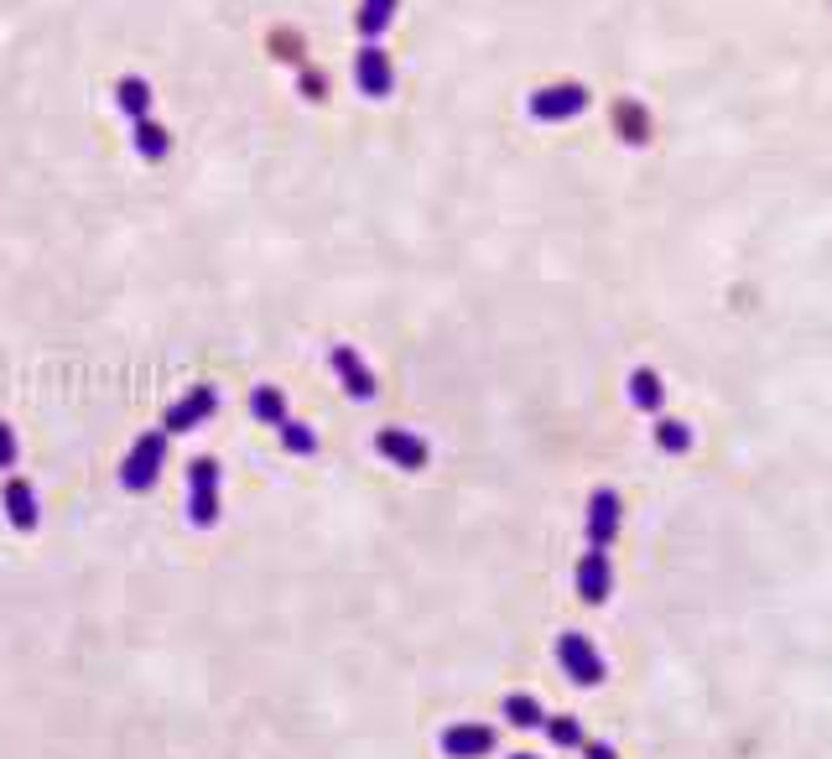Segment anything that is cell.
Masks as SVG:
<instances>
[{"label": "cell", "mask_w": 832, "mask_h": 759, "mask_svg": "<svg viewBox=\"0 0 832 759\" xmlns=\"http://www.w3.org/2000/svg\"><path fill=\"white\" fill-rule=\"evenodd\" d=\"M556 666H562V677L573 681V687H604V677H609L604 650L583 630H562L556 635Z\"/></svg>", "instance_id": "obj_1"}, {"label": "cell", "mask_w": 832, "mask_h": 759, "mask_svg": "<svg viewBox=\"0 0 832 759\" xmlns=\"http://www.w3.org/2000/svg\"><path fill=\"white\" fill-rule=\"evenodd\" d=\"M218 479H224V468H218V458H193L188 463V520L199 525V531H214L218 525Z\"/></svg>", "instance_id": "obj_2"}, {"label": "cell", "mask_w": 832, "mask_h": 759, "mask_svg": "<svg viewBox=\"0 0 832 759\" xmlns=\"http://www.w3.org/2000/svg\"><path fill=\"white\" fill-rule=\"evenodd\" d=\"M161 463H167V432H140L136 448L120 463V484H125L131 495H146V489L161 479Z\"/></svg>", "instance_id": "obj_3"}, {"label": "cell", "mask_w": 832, "mask_h": 759, "mask_svg": "<svg viewBox=\"0 0 832 759\" xmlns=\"http://www.w3.org/2000/svg\"><path fill=\"white\" fill-rule=\"evenodd\" d=\"M619 525H625V500H619V489H594L588 495V520H583V531H588V546L594 552H609L619 536Z\"/></svg>", "instance_id": "obj_4"}, {"label": "cell", "mask_w": 832, "mask_h": 759, "mask_svg": "<svg viewBox=\"0 0 832 759\" xmlns=\"http://www.w3.org/2000/svg\"><path fill=\"white\" fill-rule=\"evenodd\" d=\"M375 453L385 463H396L401 474H421V468L432 463V448H427V438H416V432H406V427H380V432H375Z\"/></svg>", "instance_id": "obj_5"}, {"label": "cell", "mask_w": 832, "mask_h": 759, "mask_svg": "<svg viewBox=\"0 0 832 759\" xmlns=\"http://www.w3.org/2000/svg\"><path fill=\"white\" fill-rule=\"evenodd\" d=\"M531 121H573L588 110V89L583 83H547V89H531Z\"/></svg>", "instance_id": "obj_6"}, {"label": "cell", "mask_w": 832, "mask_h": 759, "mask_svg": "<svg viewBox=\"0 0 832 759\" xmlns=\"http://www.w3.org/2000/svg\"><path fill=\"white\" fill-rule=\"evenodd\" d=\"M495 728L490 723H448L442 734H437V749L448 759H484L495 755Z\"/></svg>", "instance_id": "obj_7"}, {"label": "cell", "mask_w": 832, "mask_h": 759, "mask_svg": "<svg viewBox=\"0 0 832 759\" xmlns=\"http://www.w3.org/2000/svg\"><path fill=\"white\" fill-rule=\"evenodd\" d=\"M214 411H218V390H214V385H193L182 400H172V406H167L161 432H167V438H172V432H193V427H203Z\"/></svg>", "instance_id": "obj_8"}, {"label": "cell", "mask_w": 832, "mask_h": 759, "mask_svg": "<svg viewBox=\"0 0 832 759\" xmlns=\"http://www.w3.org/2000/svg\"><path fill=\"white\" fill-rule=\"evenodd\" d=\"M573 582H577V599L583 603H609V593H615V562H609V552H583L577 557V573H573Z\"/></svg>", "instance_id": "obj_9"}, {"label": "cell", "mask_w": 832, "mask_h": 759, "mask_svg": "<svg viewBox=\"0 0 832 759\" xmlns=\"http://www.w3.org/2000/svg\"><path fill=\"white\" fill-rule=\"evenodd\" d=\"M328 364H334L338 385H344L355 400H375L380 396V380H375V370H370V364L359 360V349H349V343H334V349H328Z\"/></svg>", "instance_id": "obj_10"}, {"label": "cell", "mask_w": 832, "mask_h": 759, "mask_svg": "<svg viewBox=\"0 0 832 759\" xmlns=\"http://www.w3.org/2000/svg\"><path fill=\"white\" fill-rule=\"evenodd\" d=\"M355 83L364 100H385L391 89H396V68H391V58H385V47H375V42H364L355 58Z\"/></svg>", "instance_id": "obj_11"}, {"label": "cell", "mask_w": 832, "mask_h": 759, "mask_svg": "<svg viewBox=\"0 0 832 759\" xmlns=\"http://www.w3.org/2000/svg\"><path fill=\"white\" fill-rule=\"evenodd\" d=\"M0 505H5V520H11V531H21V536H32L42 525V505H37V489L26 479H5V489H0Z\"/></svg>", "instance_id": "obj_12"}, {"label": "cell", "mask_w": 832, "mask_h": 759, "mask_svg": "<svg viewBox=\"0 0 832 759\" xmlns=\"http://www.w3.org/2000/svg\"><path fill=\"white\" fill-rule=\"evenodd\" d=\"M630 406L634 411H645V417H661V406H666V380L655 375L651 364L630 370Z\"/></svg>", "instance_id": "obj_13"}, {"label": "cell", "mask_w": 832, "mask_h": 759, "mask_svg": "<svg viewBox=\"0 0 832 759\" xmlns=\"http://www.w3.org/2000/svg\"><path fill=\"white\" fill-rule=\"evenodd\" d=\"M131 140H136V157H140V161H161L167 151H172V136H167V125H157L151 115L131 125Z\"/></svg>", "instance_id": "obj_14"}, {"label": "cell", "mask_w": 832, "mask_h": 759, "mask_svg": "<svg viewBox=\"0 0 832 759\" xmlns=\"http://www.w3.org/2000/svg\"><path fill=\"white\" fill-rule=\"evenodd\" d=\"M115 104L131 115V125L146 121V115H151V83L136 79V73H125V79L115 83Z\"/></svg>", "instance_id": "obj_15"}, {"label": "cell", "mask_w": 832, "mask_h": 759, "mask_svg": "<svg viewBox=\"0 0 832 759\" xmlns=\"http://www.w3.org/2000/svg\"><path fill=\"white\" fill-rule=\"evenodd\" d=\"M499 713L510 718V728H526V734H536V728L547 723V707H541L531 692H510V698L499 702Z\"/></svg>", "instance_id": "obj_16"}, {"label": "cell", "mask_w": 832, "mask_h": 759, "mask_svg": "<svg viewBox=\"0 0 832 759\" xmlns=\"http://www.w3.org/2000/svg\"><path fill=\"white\" fill-rule=\"evenodd\" d=\"M250 417L260 427H281V421H292V411H286V396H281L277 385H256L250 390Z\"/></svg>", "instance_id": "obj_17"}, {"label": "cell", "mask_w": 832, "mask_h": 759, "mask_svg": "<svg viewBox=\"0 0 832 759\" xmlns=\"http://www.w3.org/2000/svg\"><path fill=\"white\" fill-rule=\"evenodd\" d=\"M693 427L687 421H676V417H661L655 421V448L661 453H672V458H682V453H693Z\"/></svg>", "instance_id": "obj_18"}, {"label": "cell", "mask_w": 832, "mask_h": 759, "mask_svg": "<svg viewBox=\"0 0 832 759\" xmlns=\"http://www.w3.org/2000/svg\"><path fill=\"white\" fill-rule=\"evenodd\" d=\"M396 21V0H364L359 5V37L364 42H380V32Z\"/></svg>", "instance_id": "obj_19"}, {"label": "cell", "mask_w": 832, "mask_h": 759, "mask_svg": "<svg viewBox=\"0 0 832 759\" xmlns=\"http://www.w3.org/2000/svg\"><path fill=\"white\" fill-rule=\"evenodd\" d=\"M277 432H281V448H286L292 458H313L317 453V432L307 427V421H281Z\"/></svg>", "instance_id": "obj_20"}, {"label": "cell", "mask_w": 832, "mask_h": 759, "mask_svg": "<svg viewBox=\"0 0 832 759\" xmlns=\"http://www.w3.org/2000/svg\"><path fill=\"white\" fill-rule=\"evenodd\" d=\"M541 734H547L556 749H583V744H588V739H583V723L567 718V713H562V718H547V723H541Z\"/></svg>", "instance_id": "obj_21"}, {"label": "cell", "mask_w": 832, "mask_h": 759, "mask_svg": "<svg viewBox=\"0 0 832 759\" xmlns=\"http://www.w3.org/2000/svg\"><path fill=\"white\" fill-rule=\"evenodd\" d=\"M615 121H619V136L625 140H645V115L634 104H615Z\"/></svg>", "instance_id": "obj_22"}, {"label": "cell", "mask_w": 832, "mask_h": 759, "mask_svg": "<svg viewBox=\"0 0 832 759\" xmlns=\"http://www.w3.org/2000/svg\"><path fill=\"white\" fill-rule=\"evenodd\" d=\"M16 468V432H11V421H0V474H11Z\"/></svg>", "instance_id": "obj_23"}, {"label": "cell", "mask_w": 832, "mask_h": 759, "mask_svg": "<svg viewBox=\"0 0 832 759\" xmlns=\"http://www.w3.org/2000/svg\"><path fill=\"white\" fill-rule=\"evenodd\" d=\"M583 759H619V749L615 744H604V739H594V744H583Z\"/></svg>", "instance_id": "obj_24"}, {"label": "cell", "mask_w": 832, "mask_h": 759, "mask_svg": "<svg viewBox=\"0 0 832 759\" xmlns=\"http://www.w3.org/2000/svg\"><path fill=\"white\" fill-rule=\"evenodd\" d=\"M510 759H541V755H526V749H520V755H510Z\"/></svg>", "instance_id": "obj_25"}]
</instances>
